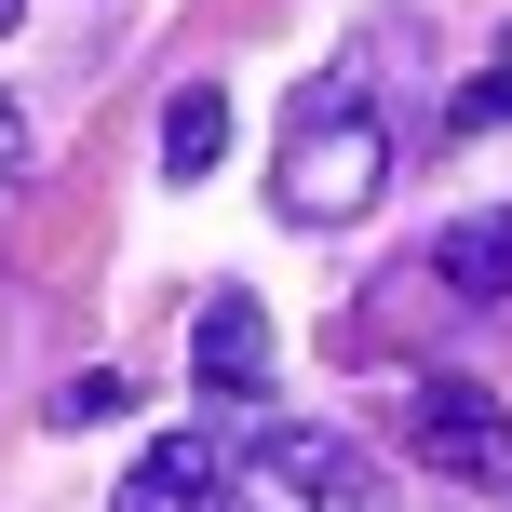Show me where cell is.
Returning a JSON list of instances; mask_svg holds the SVG:
<instances>
[{
  "instance_id": "6da1fadb",
  "label": "cell",
  "mask_w": 512,
  "mask_h": 512,
  "mask_svg": "<svg viewBox=\"0 0 512 512\" xmlns=\"http://www.w3.org/2000/svg\"><path fill=\"white\" fill-rule=\"evenodd\" d=\"M405 135H391V95H378V27H364L337 68H310V95L283 108V162H270V203L283 230H351L364 203L391 189Z\"/></svg>"
},
{
  "instance_id": "7a4b0ae2",
  "label": "cell",
  "mask_w": 512,
  "mask_h": 512,
  "mask_svg": "<svg viewBox=\"0 0 512 512\" xmlns=\"http://www.w3.org/2000/svg\"><path fill=\"white\" fill-rule=\"evenodd\" d=\"M405 445L445 472V486L512 499V405H499L486 378H418V391H405Z\"/></svg>"
},
{
  "instance_id": "3957f363",
  "label": "cell",
  "mask_w": 512,
  "mask_h": 512,
  "mask_svg": "<svg viewBox=\"0 0 512 512\" xmlns=\"http://www.w3.org/2000/svg\"><path fill=\"white\" fill-rule=\"evenodd\" d=\"M230 512H364V459L337 432H256L243 459H216Z\"/></svg>"
},
{
  "instance_id": "277c9868",
  "label": "cell",
  "mask_w": 512,
  "mask_h": 512,
  "mask_svg": "<svg viewBox=\"0 0 512 512\" xmlns=\"http://www.w3.org/2000/svg\"><path fill=\"white\" fill-rule=\"evenodd\" d=\"M189 378H203L216 405H256V391H270V324H256L243 283H216V297H203V324H189Z\"/></svg>"
},
{
  "instance_id": "5b68a950",
  "label": "cell",
  "mask_w": 512,
  "mask_h": 512,
  "mask_svg": "<svg viewBox=\"0 0 512 512\" xmlns=\"http://www.w3.org/2000/svg\"><path fill=\"white\" fill-rule=\"evenodd\" d=\"M203 499H216V432H162L149 459L122 472V499H108V512H203Z\"/></svg>"
},
{
  "instance_id": "8992f818",
  "label": "cell",
  "mask_w": 512,
  "mask_h": 512,
  "mask_svg": "<svg viewBox=\"0 0 512 512\" xmlns=\"http://www.w3.org/2000/svg\"><path fill=\"white\" fill-rule=\"evenodd\" d=\"M432 283H445V297H472V310H499V297H512V203L459 216V230L432 243Z\"/></svg>"
},
{
  "instance_id": "52a82bcc",
  "label": "cell",
  "mask_w": 512,
  "mask_h": 512,
  "mask_svg": "<svg viewBox=\"0 0 512 512\" xmlns=\"http://www.w3.org/2000/svg\"><path fill=\"white\" fill-rule=\"evenodd\" d=\"M216 162H230V95H216V81H176V95H162V176L203 189Z\"/></svg>"
},
{
  "instance_id": "ba28073f",
  "label": "cell",
  "mask_w": 512,
  "mask_h": 512,
  "mask_svg": "<svg viewBox=\"0 0 512 512\" xmlns=\"http://www.w3.org/2000/svg\"><path fill=\"white\" fill-rule=\"evenodd\" d=\"M499 122H512V41L459 81V95H445V135H499Z\"/></svg>"
},
{
  "instance_id": "9c48e42d",
  "label": "cell",
  "mask_w": 512,
  "mask_h": 512,
  "mask_svg": "<svg viewBox=\"0 0 512 512\" xmlns=\"http://www.w3.org/2000/svg\"><path fill=\"white\" fill-rule=\"evenodd\" d=\"M135 405V391H122V364H95V378H68V391H54V418H68V432H95V418H122Z\"/></svg>"
},
{
  "instance_id": "30bf717a",
  "label": "cell",
  "mask_w": 512,
  "mask_h": 512,
  "mask_svg": "<svg viewBox=\"0 0 512 512\" xmlns=\"http://www.w3.org/2000/svg\"><path fill=\"white\" fill-rule=\"evenodd\" d=\"M14 176H27V108L0 95V189H14Z\"/></svg>"
},
{
  "instance_id": "8fae6325",
  "label": "cell",
  "mask_w": 512,
  "mask_h": 512,
  "mask_svg": "<svg viewBox=\"0 0 512 512\" xmlns=\"http://www.w3.org/2000/svg\"><path fill=\"white\" fill-rule=\"evenodd\" d=\"M14 27H27V0H0V41H14Z\"/></svg>"
}]
</instances>
